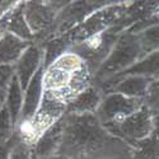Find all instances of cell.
I'll return each instance as SVG.
<instances>
[{
    "instance_id": "cell-1",
    "label": "cell",
    "mask_w": 159,
    "mask_h": 159,
    "mask_svg": "<svg viewBox=\"0 0 159 159\" xmlns=\"http://www.w3.org/2000/svg\"><path fill=\"white\" fill-rule=\"evenodd\" d=\"M143 57L145 56L141 52L136 34H132L126 31L117 37L108 56L96 71L94 79L101 83L110 76L129 69L130 66L140 61Z\"/></svg>"
},
{
    "instance_id": "cell-2",
    "label": "cell",
    "mask_w": 159,
    "mask_h": 159,
    "mask_svg": "<svg viewBox=\"0 0 159 159\" xmlns=\"http://www.w3.org/2000/svg\"><path fill=\"white\" fill-rule=\"evenodd\" d=\"M157 118L158 115H154L144 104L141 108L124 118L121 122L103 127L110 135L121 139L122 141L134 147L136 143L148 139L154 131L158 130V126H155Z\"/></svg>"
},
{
    "instance_id": "cell-3",
    "label": "cell",
    "mask_w": 159,
    "mask_h": 159,
    "mask_svg": "<svg viewBox=\"0 0 159 159\" xmlns=\"http://www.w3.org/2000/svg\"><path fill=\"white\" fill-rule=\"evenodd\" d=\"M143 106V98H130L118 93H107L103 96L94 115L102 126H107L121 122Z\"/></svg>"
},
{
    "instance_id": "cell-4",
    "label": "cell",
    "mask_w": 159,
    "mask_h": 159,
    "mask_svg": "<svg viewBox=\"0 0 159 159\" xmlns=\"http://www.w3.org/2000/svg\"><path fill=\"white\" fill-rule=\"evenodd\" d=\"M23 16L33 38L37 36L39 39H43L50 34L57 10L52 7L51 2H27L23 4Z\"/></svg>"
},
{
    "instance_id": "cell-5",
    "label": "cell",
    "mask_w": 159,
    "mask_h": 159,
    "mask_svg": "<svg viewBox=\"0 0 159 159\" xmlns=\"http://www.w3.org/2000/svg\"><path fill=\"white\" fill-rule=\"evenodd\" d=\"M43 65V47L31 42L14 64V75L23 90H25L36 71Z\"/></svg>"
},
{
    "instance_id": "cell-6",
    "label": "cell",
    "mask_w": 159,
    "mask_h": 159,
    "mask_svg": "<svg viewBox=\"0 0 159 159\" xmlns=\"http://www.w3.org/2000/svg\"><path fill=\"white\" fill-rule=\"evenodd\" d=\"M43 65L39 68L36 74L33 75V78L31 79L30 84L27 85L24 90V94H23V106H22V111H20V116H19V121L22 120H27V118L32 117L39 103H41L42 99V93H43V89H42V75H43ZM17 122V124H18Z\"/></svg>"
},
{
    "instance_id": "cell-7",
    "label": "cell",
    "mask_w": 159,
    "mask_h": 159,
    "mask_svg": "<svg viewBox=\"0 0 159 159\" xmlns=\"http://www.w3.org/2000/svg\"><path fill=\"white\" fill-rule=\"evenodd\" d=\"M157 80L154 78L140 76V75H127L120 79L115 87L111 89V93H118L130 98H143L147 93L149 85Z\"/></svg>"
},
{
    "instance_id": "cell-8",
    "label": "cell",
    "mask_w": 159,
    "mask_h": 159,
    "mask_svg": "<svg viewBox=\"0 0 159 159\" xmlns=\"http://www.w3.org/2000/svg\"><path fill=\"white\" fill-rule=\"evenodd\" d=\"M104 93L97 84H92L83 90L68 107L66 112L69 113H94L103 98Z\"/></svg>"
},
{
    "instance_id": "cell-9",
    "label": "cell",
    "mask_w": 159,
    "mask_h": 159,
    "mask_svg": "<svg viewBox=\"0 0 159 159\" xmlns=\"http://www.w3.org/2000/svg\"><path fill=\"white\" fill-rule=\"evenodd\" d=\"M31 42L5 32L0 37V65H13L18 61Z\"/></svg>"
},
{
    "instance_id": "cell-10",
    "label": "cell",
    "mask_w": 159,
    "mask_h": 159,
    "mask_svg": "<svg viewBox=\"0 0 159 159\" xmlns=\"http://www.w3.org/2000/svg\"><path fill=\"white\" fill-rule=\"evenodd\" d=\"M23 94H24V90L22 89L17 76L14 75L7 88V98H5V107L8 108L14 129L20 116L22 106H23Z\"/></svg>"
},
{
    "instance_id": "cell-11",
    "label": "cell",
    "mask_w": 159,
    "mask_h": 159,
    "mask_svg": "<svg viewBox=\"0 0 159 159\" xmlns=\"http://www.w3.org/2000/svg\"><path fill=\"white\" fill-rule=\"evenodd\" d=\"M13 135H14V125L11 122L8 108L4 106V108L0 111V145L9 141Z\"/></svg>"
},
{
    "instance_id": "cell-12",
    "label": "cell",
    "mask_w": 159,
    "mask_h": 159,
    "mask_svg": "<svg viewBox=\"0 0 159 159\" xmlns=\"http://www.w3.org/2000/svg\"><path fill=\"white\" fill-rule=\"evenodd\" d=\"M13 76H14V66L13 65H0V89L7 90Z\"/></svg>"
},
{
    "instance_id": "cell-13",
    "label": "cell",
    "mask_w": 159,
    "mask_h": 159,
    "mask_svg": "<svg viewBox=\"0 0 159 159\" xmlns=\"http://www.w3.org/2000/svg\"><path fill=\"white\" fill-rule=\"evenodd\" d=\"M14 140H16V136L13 135L9 141L0 145V159H9V154H10L13 144H14Z\"/></svg>"
},
{
    "instance_id": "cell-14",
    "label": "cell",
    "mask_w": 159,
    "mask_h": 159,
    "mask_svg": "<svg viewBox=\"0 0 159 159\" xmlns=\"http://www.w3.org/2000/svg\"><path fill=\"white\" fill-rule=\"evenodd\" d=\"M5 98H7V90L0 89V111H2L5 106Z\"/></svg>"
}]
</instances>
